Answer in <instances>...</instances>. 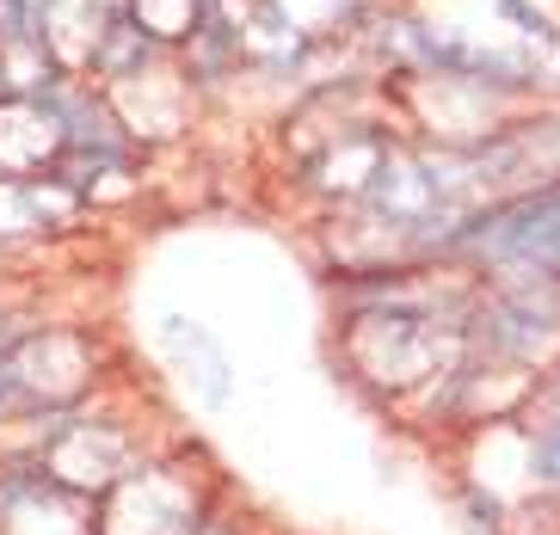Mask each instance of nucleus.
I'll use <instances>...</instances> for the list:
<instances>
[{
  "label": "nucleus",
  "instance_id": "f03ea898",
  "mask_svg": "<svg viewBox=\"0 0 560 535\" xmlns=\"http://www.w3.org/2000/svg\"><path fill=\"white\" fill-rule=\"evenodd\" d=\"M542 474H548V480H560V431L542 443Z\"/></svg>",
  "mask_w": 560,
  "mask_h": 535
},
{
  "label": "nucleus",
  "instance_id": "f257e3e1",
  "mask_svg": "<svg viewBox=\"0 0 560 535\" xmlns=\"http://www.w3.org/2000/svg\"><path fill=\"white\" fill-rule=\"evenodd\" d=\"M462 246H475V253L505 259V265H560V185L468 222Z\"/></svg>",
  "mask_w": 560,
  "mask_h": 535
}]
</instances>
